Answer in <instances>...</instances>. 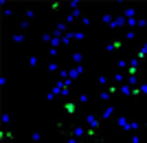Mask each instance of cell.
Returning <instances> with one entry per match:
<instances>
[{
  "label": "cell",
  "instance_id": "1",
  "mask_svg": "<svg viewBox=\"0 0 147 143\" xmlns=\"http://www.w3.org/2000/svg\"><path fill=\"white\" fill-rule=\"evenodd\" d=\"M84 121L88 123V128H94V130H103V119L97 117V115H92V112H84Z\"/></svg>",
  "mask_w": 147,
  "mask_h": 143
},
{
  "label": "cell",
  "instance_id": "2",
  "mask_svg": "<svg viewBox=\"0 0 147 143\" xmlns=\"http://www.w3.org/2000/svg\"><path fill=\"white\" fill-rule=\"evenodd\" d=\"M77 106H79L77 99H66L61 104V108H64V112H66L68 117H77Z\"/></svg>",
  "mask_w": 147,
  "mask_h": 143
},
{
  "label": "cell",
  "instance_id": "3",
  "mask_svg": "<svg viewBox=\"0 0 147 143\" xmlns=\"http://www.w3.org/2000/svg\"><path fill=\"white\" fill-rule=\"evenodd\" d=\"M127 123H129V117H127V115H121V117H117L114 121H112V125H117V132H125Z\"/></svg>",
  "mask_w": 147,
  "mask_h": 143
},
{
  "label": "cell",
  "instance_id": "4",
  "mask_svg": "<svg viewBox=\"0 0 147 143\" xmlns=\"http://www.w3.org/2000/svg\"><path fill=\"white\" fill-rule=\"evenodd\" d=\"M68 137H75V139H81V141H84V139H86V128H84V125H73L70 132H68Z\"/></svg>",
  "mask_w": 147,
  "mask_h": 143
},
{
  "label": "cell",
  "instance_id": "5",
  "mask_svg": "<svg viewBox=\"0 0 147 143\" xmlns=\"http://www.w3.org/2000/svg\"><path fill=\"white\" fill-rule=\"evenodd\" d=\"M123 49V40H108V42H105V51H108V53H112V51H121Z\"/></svg>",
  "mask_w": 147,
  "mask_h": 143
},
{
  "label": "cell",
  "instance_id": "6",
  "mask_svg": "<svg viewBox=\"0 0 147 143\" xmlns=\"http://www.w3.org/2000/svg\"><path fill=\"white\" fill-rule=\"evenodd\" d=\"M143 128H145V123L136 121V119H129V123H127V128H125V132H138V130H143Z\"/></svg>",
  "mask_w": 147,
  "mask_h": 143
},
{
  "label": "cell",
  "instance_id": "7",
  "mask_svg": "<svg viewBox=\"0 0 147 143\" xmlns=\"http://www.w3.org/2000/svg\"><path fill=\"white\" fill-rule=\"evenodd\" d=\"M123 26H127V18H125V16H117V18H114V22H112V26H110V29L119 31V29H123Z\"/></svg>",
  "mask_w": 147,
  "mask_h": 143
},
{
  "label": "cell",
  "instance_id": "8",
  "mask_svg": "<svg viewBox=\"0 0 147 143\" xmlns=\"http://www.w3.org/2000/svg\"><path fill=\"white\" fill-rule=\"evenodd\" d=\"M24 64H26V66H29L31 70L40 68V60H37L35 55H24Z\"/></svg>",
  "mask_w": 147,
  "mask_h": 143
},
{
  "label": "cell",
  "instance_id": "9",
  "mask_svg": "<svg viewBox=\"0 0 147 143\" xmlns=\"http://www.w3.org/2000/svg\"><path fill=\"white\" fill-rule=\"evenodd\" d=\"M101 119L103 121H114V106H105L101 112Z\"/></svg>",
  "mask_w": 147,
  "mask_h": 143
},
{
  "label": "cell",
  "instance_id": "10",
  "mask_svg": "<svg viewBox=\"0 0 147 143\" xmlns=\"http://www.w3.org/2000/svg\"><path fill=\"white\" fill-rule=\"evenodd\" d=\"M66 119L64 117H59L57 119V134H59V137H68V132H66Z\"/></svg>",
  "mask_w": 147,
  "mask_h": 143
},
{
  "label": "cell",
  "instance_id": "11",
  "mask_svg": "<svg viewBox=\"0 0 147 143\" xmlns=\"http://www.w3.org/2000/svg\"><path fill=\"white\" fill-rule=\"evenodd\" d=\"M68 75H70V79H79L81 75H84V66H73V68H68Z\"/></svg>",
  "mask_w": 147,
  "mask_h": 143
},
{
  "label": "cell",
  "instance_id": "12",
  "mask_svg": "<svg viewBox=\"0 0 147 143\" xmlns=\"http://www.w3.org/2000/svg\"><path fill=\"white\" fill-rule=\"evenodd\" d=\"M134 57H136L141 64H147V51H145V49H138V51L134 53Z\"/></svg>",
  "mask_w": 147,
  "mask_h": 143
},
{
  "label": "cell",
  "instance_id": "13",
  "mask_svg": "<svg viewBox=\"0 0 147 143\" xmlns=\"http://www.w3.org/2000/svg\"><path fill=\"white\" fill-rule=\"evenodd\" d=\"M42 139H46V134H44L42 130H33V134H31V141H33V143H40Z\"/></svg>",
  "mask_w": 147,
  "mask_h": 143
},
{
  "label": "cell",
  "instance_id": "14",
  "mask_svg": "<svg viewBox=\"0 0 147 143\" xmlns=\"http://www.w3.org/2000/svg\"><path fill=\"white\" fill-rule=\"evenodd\" d=\"M119 93H121L123 97H129V95H132V86H129L127 81H125V84H123V86L119 88Z\"/></svg>",
  "mask_w": 147,
  "mask_h": 143
},
{
  "label": "cell",
  "instance_id": "15",
  "mask_svg": "<svg viewBox=\"0 0 147 143\" xmlns=\"http://www.w3.org/2000/svg\"><path fill=\"white\" fill-rule=\"evenodd\" d=\"M97 86H101V88H108V86H110V81H108L105 75H99V77H97Z\"/></svg>",
  "mask_w": 147,
  "mask_h": 143
},
{
  "label": "cell",
  "instance_id": "16",
  "mask_svg": "<svg viewBox=\"0 0 147 143\" xmlns=\"http://www.w3.org/2000/svg\"><path fill=\"white\" fill-rule=\"evenodd\" d=\"M53 42V33H42L40 35V44H51Z\"/></svg>",
  "mask_w": 147,
  "mask_h": 143
},
{
  "label": "cell",
  "instance_id": "17",
  "mask_svg": "<svg viewBox=\"0 0 147 143\" xmlns=\"http://www.w3.org/2000/svg\"><path fill=\"white\" fill-rule=\"evenodd\" d=\"M46 70H49V73H53V75H57V73H59V66H57V64L55 62H49V64H46Z\"/></svg>",
  "mask_w": 147,
  "mask_h": 143
},
{
  "label": "cell",
  "instance_id": "18",
  "mask_svg": "<svg viewBox=\"0 0 147 143\" xmlns=\"http://www.w3.org/2000/svg\"><path fill=\"white\" fill-rule=\"evenodd\" d=\"M81 60H84V53L75 51V53H73V62H75V66H81Z\"/></svg>",
  "mask_w": 147,
  "mask_h": 143
},
{
  "label": "cell",
  "instance_id": "19",
  "mask_svg": "<svg viewBox=\"0 0 147 143\" xmlns=\"http://www.w3.org/2000/svg\"><path fill=\"white\" fill-rule=\"evenodd\" d=\"M123 16L127 20H134V7H125V9H123Z\"/></svg>",
  "mask_w": 147,
  "mask_h": 143
},
{
  "label": "cell",
  "instance_id": "20",
  "mask_svg": "<svg viewBox=\"0 0 147 143\" xmlns=\"http://www.w3.org/2000/svg\"><path fill=\"white\" fill-rule=\"evenodd\" d=\"M84 37H86V35H84L81 29H79V31H73V40H75V42H84Z\"/></svg>",
  "mask_w": 147,
  "mask_h": 143
},
{
  "label": "cell",
  "instance_id": "21",
  "mask_svg": "<svg viewBox=\"0 0 147 143\" xmlns=\"http://www.w3.org/2000/svg\"><path fill=\"white\" fill-rule=\"evenodd\" d=\"M129 84V86H141V79L138 77H132V75H127V79H125Z\"/></svg>",
  "mask_w": 147,
  "mask_h": 143
},
{
  "label": "cell",
  "instance_id": "22",
  "mask_svg": "<svg viewBox=\"0 0 147 143\" xmlns=\"http://www.w3.org/2000/svg\"><path fill=\"white\" fill-rule=\"evenodd\" d=\"M24 13H26V18L31 20V18H35V16H37V9H35V7H26Z\"/></svg>",
  "mask_w": 147,
  "mask_h": 143
},
{
  "label": "cell",
  "instance_id": "23",
  "mask_svg": "<svg viewBox=\"0 0 147 143\" xmlns=\"http://www.w3.org/2000/svg\"><path fill=\"white\" fill-rule=\"evenodd\" d=\"M13 42H16V44H22V42H24V31H18V33H16V35H13Z\"/></svg>",
  "mask_w": 147,
  "mask_h": 143
},
{
  "label": "cell",
  "instance_id": "24",
  "mask_svg": "<svg viewBox=\"0 0 147 143\" xmlns=\"http://www.w3.org/2000/svg\"><path fill=\"white\" fill-rule=\"evenodd\" d=\"M117 66H119V68H127V66H129V60H125V57H119V60H117Z\"/></svg>",
  "mask_w": 147,
  "mask_h": 143
},
{
  "label": "cell",
  "instance_id": "25",
  "mask_svg": "<svg viewBox=\"0 0 147 143\" xmlns=\"http://www.w3.org/2000/svg\"><path fill=\"white\" fill-rule=\"evenodd\" d=\"M110 97H112V95L108 93V90H101V93L97 95V99H99V101H108V99H110Z\"/></svg>",
  "mask_w": 147,
  "mask_h": 143
},
{
  "label": "cell",
  "instance_id": "26",
  "mask_svg": "<svg viewBox=\"0 0 147 143\" xmlns=\"http://www.w3.org/2000/svg\"><path fill=\"white\" fill-rule=\"evenodd\" d=\"M112 22H114V16H112V13H105V16H103V24L112 26Z\"/></svg>",
  "mask_w": 147,
  "mask_h": 143
},
{
  "label": "cell",
  "instance_id": "27",
  "mask_svg": "<svg viewBox=\"0 0 147 143\" xmlns=\"http://www.w3.org/2000/svg\"><path fill=\"white\" fill-rule=\"evenodd\" d=\"M136 26L145 31V29H147V20H145V18H136Z\"/></svg>",
  "mask_w": 147,
  "mask_h": 143
},
{
  "label": "cell",
  "instance_id": "28",
  "mask_svg": "<svg viewBox=\"0 0 147 143\" xmlns=\"http://www.w3.org/2000/svg\"><path fill=\"white\" fill-rule=\"evenodd\" d=\"M11 112H2V123H5V125H9V123H11Z\"/></svg>",
  "mask_w": 147,
  "mask_h": 143
},
{
  "label": "cell",
  "instance_id": "29",
  "mask_svg": "<svg viewBox=\"0 0 147 143\" xmlns=\"http://www.w3.org/2000/svg\"><path fill=\"white\" fill-rule=\"evenodd\" d=\"M57 77H59L61 81H64V79H70V75H68V70H66V68H61L59 73H57Z\"/></svg>",
  "mask_w": 147,
  "mask_h": 143
},
{
  "label": "cell",
  "instance_id": "30",
  "mask_svg": "<svg viewBox=\"0 0 147 143\" xmlns=\"http://www.w3.org/2000/svg\"><path fill=\"white\" fill-rule=\"evenodd\" d=\"M53 13H57V11H61V2H51V7H49Z\"/></svg>",
  "mask_w": 147,
  "mask_h": 143
},
{
  "label": "cell",
  "instance_id": "31",
  "mask_svg": "<svg viewBox=\"0 0 147 143\" xmlns=\"http://www.w3.org/2000/svg\"><path fill=\"white\" fill-rule=\"evenodd\" d=\"M79 20H81V26H88V24H90V16H86V13H84Z\"/></svg>",
  "mask_w": 147,
  "mask_h": 143
},
{
  "label": "cell",
  "instance_id": "32",
  "mask_svg": "<svg viewBox=\"0 0 147 143\" xmlns=\"http://www.w3.org/2000/svg\"><path fill=\"white\" fill-rule=\"evenodd\" d=\"M105 90H108V93H110V95H112V97H114V95H117V93H119V88H117V86H114V84H110V86L105 88Z\"/></svg>",
  "mask_w": 147,
  "mask_h": 143
},
{
  "label": "cell",
  "instance_id": "33",
  "mask_svg": "<svg viewBox=\"0 0 147 143\" xmlns=\"http://www.w3.org/2000/svg\"><path fill=\"white\" fill-rule=\"evenodd\" d=\"M141 86H132V97H141Z\"/></svg>",
  "mask_w": 147,
  "mask_h": 143
},
{
  "label": "cell",
  "instance_id": "34",
  "mask_svg": "<svg viewBox=\"0 0 147 143\" xmlns=\"http://www.w3.org/2000/svg\"><path fill=\"white\" fill-rule=\"evenodd\" d=\"M88 99H90V97H88L86 93H81L79 97H77V101H79V104H88Z\"/></svg>",
  "mask_w": 147,
  "mask_h": 143
},
{
  "label": "cell",
  "instance_id": "35",
  "mask_svg": "<svg viewBox=\"0 0 147 143\" xmlns=\"http://www.w3.org/2000/svg\"><path fill=\"white\" fill-rule=\"evenodd\" d=\"M29 29H31V22H29V20H24L22 26H20V31H29Z\"/></svg>",
  "mask_w": 147,
  "mask_h": 143
},
{
  "label": "cell",
  "instance_id": "36",
  "mask_svg": "<svg viewBox=\"0 0 147 143\" xmlns=\"http://www.w3.org/2000/svg\"><path fill=\"white\" fill-rule=\"evenodd\" d=\"M66 143H84L81 139H75V137H66Z\"/></svg>",
  "mask_w": 147,
  "mask_h": 143
},
{
  "label": "cell",
  "instance_id": "37",
  "mask_svg": "<svg viewBox=\"0 0 147 143\" xmlns=\"http://www.w3.org/2000/svg\"><path fill=\"white\" fill-rule=\"evenodd\" d=\"M57 97H59V95H55V93H53V90H51V93H49V95H46V99H49V101H55V99H57Z\"/></svg>",
  "mask_w": 147,
  "mask_h": 143
},
{
  "label": "cell",
  "instance_id": "38",
  "mask_svg": "<svg viewBox=\"0 0 147 143\" xmlns=\"http://www.w3.org/2000/svg\"><path fill=\"white\" fill-rule=\"evenodd\" d=\"M57 53H59V49H55V46H51V49H49V55H51V57H55Z\"/></svg>",
  "mask_w": 147,
  "mask_h": 143
},
{
  "label": "cell",
  "instance_id": "39",
  "mask_svg": "<svg viewBox=\"0 0 147 143\" xmlns=\"http://www.w3.org/2000/svg\"><path fill=\"white\" fill-rule=\"evenodd\" d=\"M125 79H127V77H123V75H114V81H121V84H125Z\"/></svg>",
  "mask_w": 147,
  "mask_h": 143
},
{
  "label": "cell",
  "instance_id": "40",
  "mask_svg": "<svg viewBox=\"0 0 147 143\" xmlns=\"http://www.w3.org/2000/svg\"><path fill=\"white\" fill-rule=\"evenodd\" d=\"M68 5H70V9H73V11H75V9H79V2H77V0H73V2H68Z\"/></svg>",
  "mask_w": 147,
  "mask_h": 143
},
{
  "label": "cell",
  "instance_id": "41",
  "mask_svg": "<svg viewBox=\"0 0 147 143\" xmlns=\"http://www.w3.org/2000/svg\"><path fill=\"white\" fill-rule=\"evenodd\" d=\"M141 93L147 95V81H145V84H141Z\"/></svg>",
  "mask_w": 147,
  "mask_h": 143
},
{
  "label": "cell",
  "instance_id": "42",
  "mask_svg": "<svg viewBox=\"0 0 147 143\" xmlns=\"http://www.w3.org/2000/svg\"><path fill=\"white\" fill-rule=\"evenodd\" d=\"M127 143H141V141H138V137H136V134H134V137L129 139V141H127Z\"/></svg>",
  "mask_w": 147,
  "mask_h": 143
},
{
  "label": "cell",
  "instance_id": "43",
  "mask_svg": "<svg viewBox=\"0 0 147 143\" xmlns=\"http://www.w3.org/2000/svg\"><path fill=\"white\" fill-rule=\"evenodd\" d=\"M114 137H117V134H112V137L108 139V141H105V143H114Z\"/></svg>",
  "mask_w": 147,
  "mask_h": 143
},
{
  "label": "cell",
  "instance_id": "44",
  "mask_svg": "<svg viewBox=\"0 0 147 143\" xmlns=\"http://www.w3.org/2000/svg\"><path fill=\"white\" fill-rule=\"evenodd\" d=\"M141 49H145V51H147V40H143V44H141Z\"/></svg>",
  "mask_w": 147,
  "mask_h": 143
}]
</instances>
